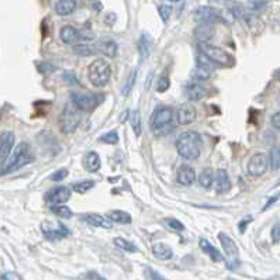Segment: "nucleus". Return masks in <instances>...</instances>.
I'll use <instances>...</instances> for the list:
<instances>
[{"mask_svg":"<svg viewBox=\"0 0 280 280\" xmlns=\"http://www.w3.org/2000/svg\"><path fill=\"white\" fill-rule=\"evenodd\" d=\"M176 149L183 159L196 161L202 154V138L199 132L185 131L176 138Z\"/></svg>","mask_w":280,"mask_h":280,"instance_id":"1","label":"nucleus"},{"mask_svg":"<svg viewBox=\"0 0 280 280\" xmlns=\"http://www.w3.org/2000/svg\"><path fill=\"white\" fill-rule=\"evenodd\" d=\"M87 76L94 87H104L109 83L110 76H111V66L104 59H94L93 62L89 65Z\"/></svg>","mask_w":280,"mask_h":280,"instance_id":"2","label":"nucleus"},{"mask_svg":"<svg viewBox=\"0 0 280 280\" xmlns=\"http://www.w3.org/2000/svg\"><path fill=\"white\" fill-rule=\"evenodd\" d=\"M82 121V111L73 104V103H66L62 110V114L59 118V125L61 131L63 134H72L78 128Z\"/></svg>","mask_w":280,"mask_h":280,"instance_id":"3","label":"nucleus"},{"mask_svg":"<svg viewBox=\"0 0 280 280\" xmlns=\"http://www.w3.org/2000/svg\"><path fill=\"white\" fill-rule=\"evenodd\" d=\"M31 161V155H30V147L28 144L25 142H21L17 145V148L14 149V154L11 155L10 161H8L6 166L1 169V175H7V173H11V172L18 171L20 168H23L25 165L28 164Z\"/></svg>","mask_w":280,"mask_h":280,"instance_id":"4","label":"nucleus"},{"mask_svg":"<svg viewBox=\"0 0 280 280\" xmlns=\"http://www.w3.org/2000/svg\"><path fill=\"white\" fill-rule=\"evenodd\" d=\"M199 51L204 54L209 59H211L214 63L223 65V66H231L233 65V56L224 51L223 48L211 45L209 42H203L199 41Z\"/></svg>","mask_w":280,"mask_h":280,"instance_id":"5","label":"nucleus"},{"mask_svg":"<svg viewBox=\"0 0 280 280\" xmlns=\"http://www.w3.org/2000/svg\"><path fill=\"white\" fill-rule=\"evenodd\" d=\"M70 99H72V103L82 113H90V111H93L100 104L103 97L93 93H78V92H73V93L70 94Z\"/></svg>","mask_w":280,"mask_h":280,"instance_id":"6","label":"nucleus"},{"mask_svg":"<svg viewBox=\"0 0 280 280\" xmlns=\"http://www.w3.org/2000/svg\"><path fill=\"white\" fill-rule=\"evenodd\" d=\"M173 109L169 107V106H159L156 107L155 111L152 113V117H151V127L154 131H158V130H162L165 127L172 124L173 121Z\"/></svg>","mask_w":280,"mask_h":280,"instance_id":"7","label":"nucleus"},{"mask_svg":"<svg viewBox=\"0 0 280 280\" xmlns=\"http://www.w3.org/2000/svg\"><path fill=\"white\" fill-rule=\"evenodd\" d=\"M41 231L45 235L47 240H61L69 235V230L61 223H55V221H45L41 224Z\"/></svg>","mask_w":280,"mask_h":280,"instance_id":"8","label":"nucleus"},{"mask_svg":"<svg viewBox=\"0 0 280 280\" xmlns=\"http://www.w3.org/2000/svg\"><path fill=\"white\" fill-rule=\"evenodd\" d=\"M268 165H269V159L266 158V155H265V154H261V152H258V154H255V155L249 159L248 173L251 175V176L259 178V176H262L265 172H266Z\"/></svg>","mask_w":280,"mask_h":280,"instance_id":"9","label":"nucleus"},{"mask_svg":"<svg viewBox=\"0 0 280 280\" xmlns=\"http://www.w3.org/2000/svg\"><path fill=\"white\" fill-rule=\"evenodd\" d=\"M70 199V189L66 186H56L49 189L45 195V200L49 204H63Z\"/></svg>","mask_w":280,"mask_h":280,"instance_id":"10","label":"nucleus"},{"mask_svg":"<svg viewBox=\"0 0 280 280\" xmlns=\"http://www.w3.org/2000/svg\"><path fill=\"white\" fill-rule=\"evenodd\" d=\"M197 117V111H196L195 106L190 103H183L178 107L176 111V120L180 125L192 124Z\"/></svg>","mask_w":280,"mask_h":280,"instance_id":"11","label":"nucleus"},{"mask_svg":"<svg viewBox=\"0 0 280 280\" xmlns=\"http://www.w3.org/2000/svg\"><path fill=\"white\" fill-rule=\"evenodd\" d=\"M13 145H14V134L10 131L1 132L0 134V165L6 162Z\"/></svg>","mask_w":280,"mask_h":280,"instance_id":"12","label":"nucleus"},{"mask_svg":"<svg viewBox=\"0 0 280 280\" xmlns=\"http://www.w3.org/2000/svg\"><path fill=\"white\" fill-rule=\"evenodd\" d=\"M195 18L199 23L214 24L216 21H221V11H218L217 8L213 7H200L197 8Z\"/></svg>","mask_w":280,"mask_h":280,"instance_id":"13","label":"nucleus"},{"mask_svg":"<svg viewBox=\"0 0 280 280\" xmlns=\"http://www.w3.org/2000/svg\"><path fill=\"white\" fill-rule=\"evenodd\" d=\"M59 37L62 39L63 44H66V45H75L78 41L83 38L82 32L78 31L75 27H70V25H65V27L61 28Z\"/></svg>","mask_w":280,"mask_h":280,"instance_id":"14","label":"nucleus"},{"mask_svg":"<svg viewBox=\"0 0 280 280\" xmlns=\"http://www.w3.org/2000/svg\"><path fill=\"white\" fill-rule=\"evenodd\" d=\"M94 48H96L97 52H100V54L107 56V58H114L117 54L116 41H113V39L110 38H103L100 41H97V44H96Z\"/></svg>","mask_w":280,"mask_h":280,"instance_id":"15","label":"nucleus"},{"mask_svg":"<svg viewBox=\"0 0 280 280\" xmlns=\"http://www.w3.org/2000/svg\"><path fill=\"white\" fill-rule=\"evenodd\" d=\"M214 25L211 23H200L195 28V37L199 41L203 42H209L213 35H214Z\"/></svg>","mask_w":280,"mask_h":280,"instance_id":"16","label":"nucleus"},{"mask_svg":"<svg viewBox=\"0 0 280 280\" xmlns=\"http://www.w3.org/2000/svg\"><path fill=\"white\" fill-rule=\"evenodd\" d=\"M196 180V172L192 166L183 165L178 171V182L183 186H190Z\"/></svg>","mask_w":280,"mask_h":280,"instance_id":"17","label":"nucleus"},{"mask_svg":"<svg viewBox=\"0 0 280 280\" xmlns=\"http://www.w3.org/2000/svg\"><path fill=\"white\" fill-rule=\"evenodd\" d=\"M83 220L89 226L97 227V228H106L110 230L111 228V221L107 217H103L100 214H85Z\"/></svg>","mask_w":280,"mask_h":280,"instance_id":"18","label":"nucleus"},{"mask_svg":"<svg viewBox=\"0 0 280 280\" xmlns=\"http://www.w3.org/2000/svg\"><path fill=\"white\" fill-rule=\"evenodd\" d=\"M76 0H58L55 3V13L58 16H69L76 8Z\"/></svg>","mask_w":280,"mask_h":280,"instance_id":"19","label":"nucleus"},{"mask_svg":"<svg viewBox=\"0 0 280 280\" xmlns=\"http://www.w3.org/2000/svg\"><path fill=\"white\" fill-rule=\"evenodd\" d=\"M218 240L221 242V245H223V248H224V251H226V254L228 257H238V248H237V245H235V242L233 241L231 237H228V235L224 233H220L218 234Z\"/></svg>","mask_w":280,"mask_h":280,"instance_id":"20","label":"nucleus"},{"mask_svg":"<svg viewBox=\"0 0 280 280\" xmlns=\"http://www.w3.org/2000/svg\"><path fill=\"white\" fill-rule=\"evenodd\" d=\"M152 254H154V257L161 259V261H169L173 257L172 248L169 245L164 244V242H159V244L152 245Z\"/></svg>","mask_w":280,"mask_h":280,"instance_id":"21","label":"nucleus"},{"mask_svg":"<svg viewBox=\"0 0 280 280\" xmlns=\"http://www.w3.org/2000/svg\"><path fill=\"white\" fill-rule=\"evenodd\" d=\"M231 189V182H230V176L224 169L217 171V182H216V190L217 193L223 195Z\"/></svg>","mask_w":280,"mask_h":280,"instance_id":"22","label":"nucleus"},{"mask_svg":"<svg viewBox=\"0 0 280 280\" xmlns=\"http://www.w3.org/2000/svg\"><path fill=\"white\" fill-rule=\"evenodd\" d=\"M199 245H200V248L207 254V255H210V258L214 261V262H223L224 261V257H223V254L216 249L213 245H211L210 242L207 241L206 238H200V241H199Z\"/></svg>","mask_w":280,"mask_h":280,"instance_id":"23","label":"nucleus"},{"mask_svg":"<svg viewBox=\"0 0 280 280\" xmlns=\"http://www.w3.org/2000/svg\"><path fill=\"white\" fill-rule=\"evenodd\" d=\"M186 94L190 101H199L206 96V89L200 83H190L187 86Z\"/></svg>","mask_w":280,"mask_h":280,"instance_id":"24","label":"nucleus"},{"mask_svg":"<svg viewBox=\"0 0 280 280\" xmlns=\"http://www.w3.org/2000/svg\"><path fill=\"white\" fill-rule=\"evenodd\" d=\"M85 166L86 169L89 172H97L100 169L101 166V161H100V156L97 152H89L87 155H86V159H85Z\"/></svg>","mask_w":280,"mask_h":280,"instance_id":"25","label":"nucleus"},{"mask_svg":"<svg viewBox=\"0 0 280 280\" xmlns=\"http://www.w3.org/2000/svg\"><path fill=\"white\" fill-rule=\"evenodd\" d=\"M107 218H109L111 223H118V224H128V223H131V216L127 211L123 210L110 211L109 214H107Z\"/></svg>","mask_w":280,"mask_h":280,"instance_id":"26","label":"nucleus"},{"mask_svg":"<svg viewBox=\"0 0 280 280\" xmlns=\"http://www.w3.org/2000/svg\"><path fill=\"white\" fill-rule=\"evenodd\" d=\"M151 47H152V39L147 34H142L141 35L140 41H138V51H140L141 56L145 59L151 52Z\"/></svg>","mask_w":280,"mask_h":280,"instance_id":"27","label":"nucleus"},{"mask_svg":"<svg viewBox=\"0 0 280 280\" xmlns=\"http://www.w3.org/2000/svg\"><path fill=\"white\" fill-rule=\"evenodd\" d=\"M73 52L79 56H92L94 55L97 51H96V48L90 47V45H87L85 42H76L75 45H73Z\"/></svg>","mask_w":280,"mask_h":280,"instance_id":"28","label":"nucleus"},{"mask_svg":"<svg viewBox=\"0 0 280 280\" xmlns=\"http://www.w3.org/2000/svg\"><path fill=\"white\" fill-rule=\"evenodd\" d=\"M213 182H214L213 171H211L210 168L204 169V171L200 173V176H199V183H200V186L204 187V189H210L211 185H213Z\"/></svg>","mask_w":280,"mask_h":280,"instance_id":"29","label":"nucleus"},{"mask_svg":"<svg viewBox=\"0 0 280 280\" xmlns=\"http://www.w3.org/2000/svg\"><path fill=\"white\" fill-rule=\"evenodd\" d=\"M269 165L272 171H278L280 168V147H273L269 152Z\"/></svg>","mask_w":280,"mask_h":280,"instance_id":"30","label":"nucleus"},{"mask_svg":"<svg viewBox=\"0 0 280 280\" xmlns=\"http://www.w3.org/2000/svg\"><path fill=\"white\" fill-rule=\"evenodd\" d=\"M114 245H116L117 248L121 249V251H125V252H137L138 249L137 247L132 244V242L127 241L124 238H121V237H118L114 240Z\"/></svg>","mask_w":280,"mask_h":280,"instance_id":"31","label":"nucleus"},{"mask_svg":"<svg viewBox=\"0 0 280 280\" xmlns=\"http://www.w3.org/2000/svg\"><path fill=\"white\" fill-rule=\"evenodd\" d=\"M51 211L54 213L55 216H58V217L61 218L72 217V210H70L69 207H66V206H62V204H54L51 207Z\"/></svg>","mask_w":280,"mask_h":280,"instance_id":"32","label":"nucleus"},{"mask_svg":"<svg viewBox=\"0 0 280 280\" xmlns=\"http://www.w3.org/2000/svg\"><path fill=\"white\" fill-rule=\"evenodd\" d=\"M211 69L209 68H206V66H202V65H197V68L195 69L193 72V78L196 80H199V82H203V80H207V79L210 78L211 75Z\"/></svg>","mask_w":280,"mask_h":280,"instance_id":"33","label":"nucleus"},{"mask_svg":"<svg viewBox=\"0 0 280 280\" xmlns=\"http://www.w3.org/2000/svg\"><path fill=\"white\" fill-rule=\"evenodd\" d=\"M94 187V182L93 180H83V182H78V183H73V186L72 189L76 192V193H86V192H89L90 189H93Z\"/></svg>","mask_w":280,"mask_h":280,"instance_id":"34","label":"nucleus"},{"mask_svg":"<svg viewBox=\"0 0 280 280\" xmlns=\"http://www.w3.org/2000/svg\"><path fill=\"white\" fill-rule=\"evenodd\" d=\"M131 127H132V130H134V132H135V135H137V137H140L141 135V114L138 110L132 111Z\"/></svg>","mask_w":280,"mask_h":280,"instance_id":"35","label":"nucleus"},{"mask_svg":"<svg viewBox=\"0 0 280 280\" xmlns=\"http://www.w3.org/2000/svg\"><path fill=\"white\" fill-rule=\"evenodd\" d=\"M135 79H137V72H135V70H132L131 75H130V78L127 79V82H125L124 87H123V90H121L123 96H127V94L131 92L132 86L135 85Z\"/></svg>","mask_w":280,"mask_h":280,"instance_id":"36","label":"nucleus"},{"mask_svg":"<svg viewBox=\"0 0 280 280\" xmlns=\"http://www.w3.org/2000/svg\"><path fill=\"white\" fill-rule=\"evenodd\" d=\"M100 142L116 145L117 142H118V134H117V131L107 132V134H104L103 137H100Z\"/></svg>","mask_w":280,"mask_h":280,"instance_id":"37","label":"nucleus"},{"mask_svg":"<svg viewBox=\"0 0 280 280\" xmlns=\"http://www.w3.org/2000/svg\"><path fill=\"white\" fill-rule=\"evenodd\" d=\"M165 224L173 231H183L185 230V226L176 218H165Z\"/></svg>","mask_w":280,"mask_h":280,"instance_id":"38","label":"nucleus"},{"mask_svg":"<svg viewBox=\"0 0 280 280\" xmlns=\"http://www.w3.org/2000/svg\"><path fill=\"white\" fill-rule=\"evenodd\" d=\"M158 11H159V16L162 18V21L164 23H168V20H169V17L172 14V7L169 4H161L159 8H158Z\"/></svg>","mask_w":280,"mask_h":280,"instance_id":"39","label":"nucleus"},{"mask_svg":"<svg viewBox=\"0 0 280 280\" xmlns=\"http://www.w3.org/2000/svg\"><path fill=\"white\" fill-rule=\"evenodd\" d=\"M171 87V80L164 76V78H161L158 80V85H156V92H159V93H164L166 92L168 89Z\"/></svg>","mask_w":280,"mask_h":280,"instance_id":"40","label":"nucleus"},{"mask_svg":"<svg viewBox=\"0 0 280 280\" xmlns=\"http://www.w3.org/2000/svg\"><path fill=\"white\" fill-rule=\"evenodd\" d=\"M66 176H68V171H66V169H61V171L54 172V173L49 176V180H52V182H62Z\"/></svg>","mask_w":280,"mask_h":280,"instance_id":"41","label":"nucleus"},{"mask_svg":"<svg viewBox=\"0 0 280 280\" xmlns=\"http://www.w3.org/2000/svg\"><path fill=\"white\" fill-rule=\"evenodd\" d=\"M197 65H202V66H206V68H209V69H213V65H214V62H213L211 59H209L206 55L200 52L199 58H197Z\"/></svg>","mask_w":280,"mask_h":280,"instance_id":"42","label":"nucleus"},{"mask_svg":"<svg viewBox=\"0 0 280 280\" xmlns=\"http://www.w3.org/2000/svg\"><path fill=\"white\" fill-rule=\"evenodd\" d=\"M272 240L273 242L280 241V224H276L272 228Z\"/></svg>","mask_w":280,"mask_h":280,"instance_id":"43","label":"nucleus"},{"mask_svg":"<svg viewBox=\"0 0 280 280\" xmlns=\"http://www.w3.org/2000/svg\"><path fill=\"white\" fill-rule=\"evenodd\" d=\"M272 125L276 128V130H279L280 131V111L275 113V114L272 116Z\"/></svg>","mask_w":280,"mask_h":280,"instance_id":"44","label":"nucleus"},{"mask_svg":"<svg viewBox=\"0 0 280 280\" xmlns=\"http://www.w3.org/2000/svg\"><path fill=\"white\" fill-rule=\"evenodd\" d=\"M0 279H3V280H6V279H16V280H20L21 279V276L20 275H16V273H10V272H7V273H3L1 276H0Z\"/></svg>","mask_w":280,"mask_h":280,"instance_id":"45","label":"nucleus"},{"mask_svg":"<svg viewBox=\"0 0 280 280\" xmlns=\"http://www.w3.org/2000/svg\"><path fill=\"white\" fill-rule=\"evenodd\" d=\"M279 199H280V192H279V193H278V195H275V196H273V197H271V199L268 200V203H266V206H265V207H264V210H268L269 207H272L273 204L278 202Z\"/></svg>","mask_w":280,"mask_h":280,"instance_id":"46","label":"nucleus"},{"mask_svg":"<svg viewBox=\"0 0 280 280\" xmlns=\"http://www.w3.org/2000/svg\"><path fill=\"white\" fill-rule=\"evenodd\" d=\"M145 276L149 278V279H164V276L158 275V273H155V271H151V269L145 271Z\"/></svg>","mask_w":280,"mask_h":280,"instance_id":"47","label":"nucleus"},{"mask_svg":"<svg viewBox=\"0 0 280 280\" xmlns=\"http://www.w3.org/2000/svg\"><path fill=\"white\" fill-rule=\"evenodd\" d=\"M251 221H252V217H248L247 218V220H244V221H242V223H240V231H241V233H244V231H245V226H247V224H248V223H251Z\"/></svg>","mask_w":280,"mask_h":280,"instance_id":"48","label":"nucleus"},{"mask_svg":"<svg viewBox=\"0 0 280 280\" xmlns=\"http://www.w3.org/2000/svg\"><path fill=\"white\" fill-rule=\"evenodd\" d=\"M86 278H87V279H99V280L104 279L103 276L97 275V273H87V275H86Z\"/></svg>","mask_w":280,"mask_h":280,"instance_id":"49","label":"nucleus"},{"mask_svg":"<svg viewBox=\"0 0 280 280\" xmlns=\"http://www.w3.org/2000/svg\"><path fill=\"white\" fill-rule=\"evenodd\" d=\"M171 1H180V0H171Z\"/></svg>","mask_w":280,"mask_h":280,"instance_id":"50","label":"nucleus"},{"mask_svg":"<svg viewBox=\"0 0 280 280\" xmlns=\"http://www.w3.org/2000/svg\"><path fill=\"white\" fill-rule=\"evenodd\" d=\"M279 185H280V182H279Z\"/></svg>","mask_w":280,"mask_h":280,"instance_id":"51","label":"nucleus"}]
</instances>
